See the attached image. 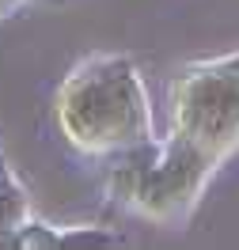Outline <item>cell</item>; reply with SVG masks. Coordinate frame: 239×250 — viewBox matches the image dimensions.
Here are the masks:
<instances>
[{
    "label": "cell",
    "mask_w": 239,
    "mask_h": 250,
    "mask_svg": "<svg viewBox=\"0 0 239 250\" xmlns=\"http://www.w3.org/2000/svg\"><path fill=\"white\" fill-rule=\"evenodd\" d=\"M53 125L76 156H118L156 137L152 103L129 53H91L61 80Z\"/></svg>",
    "instance_id": "obj_1"
},
{
    "label": "cell",
    "mask_w": 239,
    "mask_h": 250,
    "mask_svg": "<svg viewBox=\"0 0 239 250\" xmlns=\"http://www.w3.org/2000/svg\"><path fill=\"white\" fill-rule=\"evenodd\" d=\"M171 137L194 144L213 163L239 152V53L178 68L167 91Z\"/></svg>",
    "instance_id": "obj_2"
},
{
    "label": "cell",
    "mask_w": 239,
    "mask_h": 250,
    "mask_svg": "<svg viewBox=\"0 0 239 250\" xmlns=\"http://www.w3.org/2000/svg\"><path fill=\"white\" fill-rule=\"evenodd\" d=\"M12 250H61V228L38 216H27L12 228Z\"/></svg>",
    "instance_id": "obj_3"
},
{
    "label": "cell",
    "mask_w": 239,
    "mask_h": 250,
    "mask_svg": "<svg viewBox=\"0 0 239 250\" xmlns=\"http://www.w3.org/2000/svg\"><path fill=\"white\" fill-rule=\"evenodd\" d=\"M126 239L114 235L107 224H76V228H61V250H91V247H122Z\"/></svg>",
    "instance_id": "obj_4"
},
{
    "label": "cell",
    "mask_w": 239,
    "mask_h": 250,
    "mask_svg": "<svg viewBox=\"0 0 239 250\" xmlns=\"http://www.w3.org/2000/svg\"><path fill=\"white\" fill-rule=\"evenodd\" d=\"M27 4H31V0H0V23H4V19H12V16H19Z\"/></svg>",
    "instance_id": "obj_5"
}]
</instances>
